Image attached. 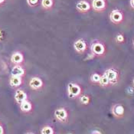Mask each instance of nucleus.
<instances>
[{
    "label": "nucleus",
    "mask_w": 134,
    "mask_h": 134,
    "mask_svg": "<svg viewBox=\"0 0 134 134\" xmlns=\"http://www.w3.org/2000/svg\"><path fill=\"white\" fill-rule=\"evenodd\" d=\"M82 89L81 86L75 83H70L68 85V93L70 98H75L79 97L81 93Z\"/></svg>",
    "instance_id": "nucleus-1"
},
{
    "label": "nucleus",
    "mask_w": 134,
    "mask_h": 134,
    "mask_svg": "<svg viewBox=\"0 0 134 134\" xmlns=\"http://www.w3.org/2000/svg\"><path fill=\"white\" fill-rule=\"evenodd\" d=\"M91 52L94 56H102L105 52V47L100 42H95L91 46Z\"/></svg>",
    "instance_id": "nucleus-2"
},
{
    "label": "nucleus",
    "mask_w": 134,
    "mask_h": 134,
    "mask_svg": "<svg viewBox=\"0 0 134 134\" xmlns=\"http://www.w3.org/2000/svg\"><path fill=\"white\" fill-rule=\"evenodd\" d=\"M29 86L32 90L38 91L43 87L44 83L42 79L38 77H33L29 81Z\"/></svg>",
    "instance_id": "nucleus-3"
},
{
    "label": "nucleus",
    "mask_w": 134,
    "mask_h": 134,
    "mask_svg": "<svg viewBox=\"0 0 134 134\" xmlns=\"http://www.w3.org/2000/svg\"><path fill=\"white\" fill-rule=\"evenodd\" d=\"M54 116L62 123H65L68 121V114L67 112V110L64 108H59L57 109L54 111Z\"/></svg>",
    "instance_id": "nucleus-4"
},
{
    "label": "nucleus",
    "mask_w": 134,
    "mask_h": 134,
    "mask_svg": "<svg viewBox=\"0 0 134 134\" xmlns=\"http://www.w3.org/2000/svg\"><path fill=\"white\" fill-rule=\"evenodd\" d=\"M87 43L83 39H78L74 44V48L76 51V52H77L78 54L84 53L87 50Z\"/></svg>",
    "instance_id": "nucleus-5"
},
{
    "label": "nucleus",
    "mask_w": 134,
    "mask_h": 134,
    "mask_svg": "<svg viewBox=\"0 0 134 134\" xmlns=\"http://www.w3.org/2000/svg\"><path fill=\"white\" fill-rule=\"evenodd\" d=\"M104 75L108 78V80L110 82V84H114L117 82L118 73L114 69H108L107 71H106V72L104 73Z\"/></svg>",
    "instance_id": "nucleus-6"
},
{
    "label": "nucleus",
    "mask_w": 134,
    "mask_h": 134,
    "mask_svg": "<svg viewBox=\"0 0 134 134\" xmlns=\"http://www.w3.org/2000/svg\"><path fill=\"white\" fill-rule=\"evenodd\" d=\"M110 18V20L114 23L117 24V23H120L122 21L124 16H123V14L119 10H114L111 12Z\"/></svg>",
    "instance_id": "nucleus-7"
},
{
    "label": "nucleus",
    "mask_w": 134,
    "mask_h": 134,
    "mask_svg": "<svg viewBox=\"0 0 134 134\" xmlns=\"http://www.w3.org/2000/svg\"><path fill=\"white\" fill-rule=\"evenodd\" d=\"M15 99L16 100L17 103L19 104L22 103L23 101L27 100V94L25 91H23L22 90H17L15 91Z\"/></svg>",
    "instance_id": "nucleus-8"
},
{
    "label": "nucleus",
    "mask_w": 134,
    "mask_h": 134,
    "mask_svg": "<svg viewBox=\"0 0 134 134\" xmlns=\"http://www.w3.org/2000/svg\"><path fill=\"white\" fill-rule=\"evenodd\" d=\"M76 8H77V10L81 12H87L90 10L91 5L87 1H81L79 2H77V4L76 5Z\"/></svg>",
    "instance_id": "nucleus-9"
},
{
    "label": "nucleus",
    "mask_w": 134,
    "mask_h": 134,
    "mask_svg": "<svg viewBox=\"0 0 134 134\" xmlns=\"http://www.w3.org/2000/svg\"><path fill=\"white\" fill-rule=\"evenodd\" d=\"M25 74V71L24 70V68L22 67H21L20 65H15L11 71V74L12 76H15V77H22Z\"/></svg>",
    "instance_id": "nucleus-10"
},
{
    "label": "nucleus",
    "mask_w": 134,
    "mask_h": 134,
    "mask_svg": "<svg viewBox=\"0 0 134 134\" xmlns=\"http://www.w3.org/2000/svg\"><path fill=\"white\" fill-rule=\"evenodd\" d=\"M11 62L16 65H19L24 62V56L20 52H15L12 55Z\"/></svg>",
    "instance_id": "nucleus-11"
},
{
    "label": "nucleus",
    "mask_w": 134,
    "mask_h": 134,
    "mask_svg": "<svg viewBox=\"0 0 134 134\" xmlns=\"http://www.w3.org/2000/svg\"><path fill=\"white\" fill-rule=\"evenodd\" d=\"M92 6L96 11H103L106 8V2L104 0H93Z\"/></svg>",
    "instance_id": "nucleus-12"
},
{
    "label": "nucleus",
    "mask_w": 134,
    "mask_h": 134,
    "mask_svg": "<svg viewBox=\"0 0 134 134\" xmlns=\"http://www.w3.org/2000/svg\"><path fill=\"white\" fill-rule=\"evenodd\" d=\"M22 83V77H15L12 76L9 80V84L12 87H19Z\"/></svg>",
    "instance_id": "nucleus-13"
},
{
    "label": "nucleus",
    "mask_w": 134,
    "mask_h": 134,
    "mask_svg": "<svg viewBox=\"0 0 134 134\" xmlns=\"http://www.w3.org/2000/svg\"><path fill=\"white\" fill-rule=\"evenodd\" d=\"M113 113L116 116L120 117L124 114V107L120 104H116L113 108Z\"/></svg>",
    "instance_id": "nucleus-14"
},
{
    "label": "nucleus",
    "mask_w": 134,
    "mask_h": 134,
    "mask_svg": "<svg viewBox=\"0 0 134 134\" xmlns=\"http://www.w3.org/2000/svg\"><path fill=\"white\" fill-rule=\"evenodd\" d=\"M20 108L22 112L29 113V112L31 111V109H32V105H31V103H30L29 101H28V100H26L23 101L22 103H21Z\"/></svg>",
    "instance_id": "nucleus-15"
},
{
    "label": "nucleus",
    "mask_w": 134,
    "mask_h": 134,
    "mask_svg": "<svg viewBox=\"0 0 134 134\" xmlns=\"http://www.w3.org/2000/svg\"><path fill=\"white\" fill-rule=\"evenodd\" d=\"M41 134H54V130L51 126H44L41 129Z\"/></svg>",
    "instance_id": "nucleus-16"
},
{
    "label": "nucleus",
    "mask_w": 134,
    "mask_h": 134,
    "mask_svg": "<svg viewBox=\"0 0 134 134\" xmlns=\"http://www.w3.org/2000/svg\"><path fill=\"white\" fill-rule=\"evenodd\" d=\"M53 0H42L41 2V5L44 9H50L53 6Z\"/></svg>",
    "instance_id": "nucleus-17"
},
{
    "label": "nucleus",
    "mask_w": 134,
    "mask_h": 134,
    "mask_svg": "<svg viewBox=\"0 0 134 134\" xmlns=\"http://www.w3.org/2000/svg\"><path fill=\"white\" fill-rule=\"evenodd\" d=\"M99 83L101 85V86H108L109 84H110V81L108 80V78L103 74V76H101L100 77V80L99 81Z\"/></svg>",
    "instance_id": "nucleus-18"
},
{
    "label": "nucleus",
    "mask_w": 134,
    "mask_h": 134,
    "mask_svg": "<svg viewBox=\"0 0 134 134\" xmlns=\"http://www.w3.org/2000/svg\"><path fill=\"white\" fill-rule=\"evenodd\" d=\"M100 77H101V75H100L97 73H94L91 76V81L93 83H99Z\"/></svg>",
    "instance_id": "nucleus-19"
},
{
    "label": "nucleus",
    "mask_w": 134,
    "mask_h": 134,
    "mask_svg": "<svg viewBox=\"0 0 134 134\" xmlns=\"http://www.w3.org/2000/svg\"><path fill=\"white\" fill-rule=\"evenodd\" d=\"M80 101L82 104L84 105H87L89 102H90V97L87 96V95H82L81 97H80Z\"/></svg>",
    "instance_id": "nucleus-20"
},
{
    "label": "nucleus",
    "mask_w": 134,
    "mask_h": 134,
    "mask_svg": "<svg viewBox=\"0 0 134 134\" xmlns=\"http://www.w3.org/2000/svg\"><path fill=\"white\" fill-rule=\"evenodd\" d=\"M27 2H28V3H29V5L35 6V5H36L38 3L39 0H27Z\"/></svg>",
    "instance_id": "nucleus-21"
},
{
    "label": "nucleus",
    "mask_w": 134,
    "mask_h": 134,
    "mask_svg": "<svg viewBox=\"0 0 134 134\" xmlns=\"http://www.w3.org/2000/svg\"><path fill=\"white\" fill-rule=\"evenodd\" d=\"M116 41H118V42H123L124 41V37L122 35H118L116 36Z\"/></svg>",
    "instance_id": "nucleus-22"
},
{
    "label": "nucleus",
    "mask_w": 134,
    "mask_h": 134,
    "mask_svg": "<svg viewBox=\"0 0 134 134\" xmlns=\"http://www.w3.org/2000/svg\"><path fill=\"white\" fill-rule=\"evenodd\" d=\"M91 134H102L100 131H98V130H94V131H93L92 133H91Z\"/></svg>",
    "instance_id": "nucleus-23"
},
{
    "label": "nucleus",
    "mask_w": 134,
    "mask_h": 134,
    "mask_svg": "<svg viewBox=\"0 0 134 134\" xmlns=\"http://www.w3.org/2000/svg\"><path fill=\"white\" fill-rule=\"evenodd\" d=\"M4 133V131H3V128H2V126L0 125V134H3Z\"/></svg>",
    "instance_id": "nucleus-24"
},
{
    "label": "nucleus",
    "mask_w": 134,
    "mask_h": 134,
    "mask_svg": "<svg viewBox=\"0 0 134 134\" xmlns=\"http://www.w3.org/2000/svg\"><path fill=\"white\" fill-rule=\"evenodd\" d=\"M130 4H131L132 7H133L134 8V0H131V1H130Z\"/></svg>",
    "instance_id": "nucleus-25"
},
{
    "label": "nucleus",
    "mask_w": 134,
    "mask_h": 134,
    "mask_svg": "<svg viewBox=\"0 0 134 134\" xmlns=\"http://www.w3.org/2000/svg\"><path fill=\"white\" fill-rule=\"evenodd\" d=\"M3 2H4V0H0V4H1V3H2Z\"/></svg>",
    "instance_id": "nucleus-26"
},
{
    "label": "nucleus",
    "mask_w": 134,
    "mask_h": 134,
    "mask_svg": "<svg viewBox=\"0 0 134 134\" xmlns=\"http://www.w3.org/2000/svg\"><path fill=\"white\" fill-rule=\"evenodd\" d=\"M26 134H34V133H26Z\"/></svg>",
    "instance_id": "nucleus-27"
},
{
    "label": "nucleus",
    "mask_w": 134,
    "mask_h": 134,
    "mask_svg": "<svg viewBox=\"0 0 134 134\" xmlns=\"http://www.w3.org/2000/svg\"><path fill=\"white\" fill-rule=\"evenodd\" d=\"M133 85H134V80H133Z\"/></svg>",
    "instance_id": "nucleus-28"
},
{
    "label": "nucleus",
    "mask_w": 134,
    "mask_h": 134,
    "mask_svg": "<svg viewBox=\"0 0 134 134\" xmlns=\"http://www.w3.org/2000/svg\"><path fill=\"white\" fill-rule=\"evenodd\" d=\"M68 134H73V133H68Z\"/></svg>",
    "instance_id": "nucleus-29"
},
{
    "label": "nucleus",
    "mask_w": 134,
    "mask_h": 134,
    "mask_svg": "<svg viewBox=\"0 0 134 134\" xmlns=\"http://www.w3.org/2000/svg\"><path fill=\"white\" fill-rule=\"evenodd\" d=\"M133 44H134V41H133Z\"/></svg>",
    "instance_id": "nucleus-30"
}]
</instances>
